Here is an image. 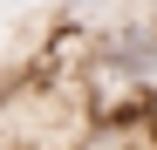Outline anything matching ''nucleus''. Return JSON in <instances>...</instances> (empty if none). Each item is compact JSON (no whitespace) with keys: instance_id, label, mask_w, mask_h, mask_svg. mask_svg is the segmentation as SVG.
Here are the masks:
<instances>
[{"instance_id":"f257e3e1","label":"nucleus","mask_w":157,"mask_h":150,"mask_svg":"<svg viewBox=\"0 0 157 150\" xmlns=\"http://www.w3.org/2000/svg\"><path fill=\"white\" fill-rule=\"evenodd\" d=\"M109 68H130V75L157 68V28H150V21H137V28H123L109 41Z\"/></svg>"},{"instance_id":"f03ea898","label":"nucleus","mask_w":157,"mask_h":150,"mask_svg":"<svg viewBox=\"0 0 157 150\" xmlns=\"http://www.w3.org/2000/svg\"><path fill=\"white\" fill-rule=\"evenodd\" d=\"M89 150H137V143H123V137H96Z\"/></svg>"},{"instance_id":"7ed1b4c3","label":"nucleus","mask_w":157,"mask_h":150,"mask_svg":"<svg viewBox=\"0 0 157 150\" xmlns=\"http://www.w3.org/2000/svg\"><path fill=\"white\" fill-rule=\"evenodd\" d=\"M7 7H28V0H7Z\"/></svg>"}]
</instances>
